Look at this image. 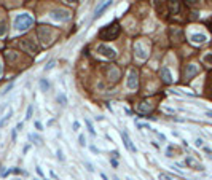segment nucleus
<instances>
[{"label":"nucleus","instance_id":"obj_1","mask_svg":"<svg viewBox=\"0 0 212 180\" xmlns=\"http://www.w3.org/2000/svg\"><path fill=\"white\" fill-rule=\"evenodd\" d=\"M120 24L118 22H112V24L102 27L99 30V38L100 40H115L116 37L120 35Z\"/></svg>","mask_w":212,"mask_h":180},{"label":"nucleus","instance_id":"obj_2","mask_svg":"<svg viewBox=\"0 0 212 180\" xmlns=\"http://www.w3.org/2000/svg\"><path fill=\"white\" fill-rule=\"evenodd\" d=\"M33 24V18L27 13H21L14 18V29L18 32H24L27 29H30Z\"/></svg>","mask_w":212,"mask_h":180},{"label":"nucleus","instance_id":"obj_3","mask_svg":"<svg viewBox=\"0 0 212 180\" xmlns=\"http://www.w3.org/2000/svg\"><path fill=\"white\" fill-rule=\"evenodd\" d=\"M49 18L54 19V21H58V22H65V21H69L72 18V13L69 10L56 8V10H53L51 13H49Z\"/></svg>","mask_w":212,"mask_h":180},{"label":"nucleus","instance_id":"obj_4","mask_svg":"<svg viewBox=\"0 0 212 180\" xmlns=\"http://www.w3.org/2000/svg\"><path fill=\"white\" fill-rule=\"evenodd\" d=\"M126 86L128 89H131V91H134V89L139 88V74L134 69L129 70V74H128V78H126Z\"/></svg>","mask_w":212,"mask_h":180},{"label":"nucleus","instance_id":"obj_5","mask_svg":"<svg viewBox=\"0 0 212 180\" xmlns=\"http://www.w3.org/2000/svg\"><path fill=\"white\" fill-rule=\"evenodd\" d=\"M97 53L100 56H104V58H107V59H115L116 58V51H115V49L107 46V45H104V43H100L97 46Z\"/></svg>","mask_w":212,"mask_h":180},{"label":"nucleus","instance_id":"obj_6","mask_svg":"<svg viewBox=\"0 0 212 180\" xmlns=\"http://www.w3.org/2000/svg\"><path fill=\"white\" fill-rule=\"evenodd\" d=\"M37 35H38V38L42 40V43H43V45H48L49 42L53 40L49 27H38V29H37Z\"/></svg>","mask_w":212,"mask_h":180},{"label":"nucleus","instance_id":"obj_7","mask_svg":"<svg viewBox=\"0 0 212 180\" xmlns=\"http://www.w3.org/2000/svg\"><path fill=\"white\" fill-rule=\"evenodd\" d=\"M112 3H113V0H100V3L96 7V10H94V16H93V18L94 19L100 18V16L105 13V10H107Z\"/></svg>","mask_w":212,"mask_h":180},{"label":"nucleus","instance_id":"obj_8","mask_svg":"<svg viewBox=\"0 0 212 180\" xmlns=\"http://www.w3.org/2000/svg\"><path fill=\"white\" fill-rule=\"evenodd\" d=\"M134 54H136V58L139 59V61H145L148 58V53H147V49L144 48V45L142 43H136L134 45Z\"/></svg>","mask_w":212,"mask_h":180},{"label":"nucleus","instance_id":"obj_9","mask_svg":"<svg viewBox=\"0 0 212 180\" xmlns=\"http://www.w3.org/2000/svg\"><path fill=\"white\" fill-rule=\"evenodd\" d=\"M21 48L24 49L26 53L29 54H35L37 53V45L33 43V40H30V38H26V40L21 42Z\"/></svg>","mask_w":212,"mask_h":180},{"label":"nucleus","instance_id":"obj_10","mask_svg":"<svg viewBox=\"0 0 212 180\" xmlns=\"http://www.w3.org/2000/svg\"><path fill=\"white\" fill-rule=\"evenodd\" d=\"M121 139H123V144H125V147L132 151V153H136V147H134V144L131 142V139H129V134H128L126 131H123L121 132Z\"/></svg>","mask_w":212,"mask_h":180},{"label":"nucleus","instance_id":"obj_11","mask_svg":"<svg viewBox=\"0 0 212 180\" xmlns=\"http://www.w3.org/2000/svg\"><path fill=\"white\" fill-rule=\"evenodd\" d=\"M185 164H187L188 167H191V169H196V171H203V169H204L203 164H201L199 161L195 159L193 156H188V158L185 159Z\"/></svg>","mask_w":212,"mask_h":180},{"label":"nucleus","instance_id":"obj_12","mask_svg":"<svg viewBox=\"0 0 212 180\" xmlns=\"http://www.w3.org/2000/svg\"><path fill=\"white\" fill-rule=\"evenodd\" d=\"M160 75H161V78H163V81L166 83V85H171L172 83V74H171V70L167 69V67H161Z\"/></svg>","mask_w":212,"mask_h":180},{"label":"nucleus","instance_id":"obj_13","mask_svg":"<svg viewBox=\"0 0 212 180\" xmlns=\"http://www.w3.org/2000/svg\"><path fill=\"white\" fill-rule=\"evenodd\" d=\"M167 8L171 14H177L180 11V2L179 0H167Z\"/></svg>","mask_w":212,"mask_h":180},{"label":"nucleus","instance_id":"obj_14","mask_svg":"<svg viewBox=\"0 0 212 180\" xmlns=\"http://www.w3.org/2000/svg\"><path fill=\"white\" fill-rule=\"evenodd\" d=\"M107 78L110 81H118V78H120V69L118 67H110L109 72H107Z\"/></svg>","mask_w":212,"mask_h":180},{"label":"nucleus","instance_id":"obj_15","mask_svg":"<svg viewBox=\"0 0 212 180\" xmlns=\"http://www.w3.org/2000/svg\"><path fill=\"white\" fill-rule=\"evenodd\" d=\"M196 74H198V67L195 65V64H188V65L185 67V78H187V80L193 78Z\"/></svg>","mask_w":212,"mask_h":180},{"label":"nucleus","instance_id":"obj_16","mask_svg":"<svg viewBox=\"0 0 212 180\" xmlns=\"http://www.w3.org/2000/svg\"><path fill=\"white\" fill-rule=\"evenodd\" d=\"M137 110H139V113H150L153 110V105L148 102H141V104H137Z\"/></svg>","mask_w":212,"mask_h":180},{"label":"nucleus","instance_id":"obj_17","mask_svg":"<svg viewBox=\"0 0 212 180\" xmlns=\"http://www.w3.org/2000/svg\"><path fill=\"white\" fill-rule=\"evenodd\" d=\"M190 40H191L193 43H196V45H201V43H206L207 37H206L204 33H193V35L190 37Z\"/></svg>","mask_w":212,"mask_h":180},{"label":"nucleus","instance_id":"obj_18","mask_svg":"<svg viewBox=\"0 0 212 180\" xmlns=\"http://www.w3.org/2000/svg\"><path fill=\"white\" fill-rule=\"evenodd\" d=\"M11 116H13V110L10 109V110L7 112V115H5V116L2 118V120H0V128H3L5 125H7V123H8V121L11 120Z\"/></svg>","mask_w":212,"mask_h":180},{"label":"nucleus","instance_id":"obj_19","mask_svg":"<svg viewBox=\"0 0 212 180\" xmlns=\"http://www.w3.org/2000/svg\"><path fill=\"white\" fill-rule=\"evenodd\" d=\"M160 180H180V178L171 175V174H167V172H161L160 174Z\"/></svg>","mask_w":212,"mask_h":180},{"label":"nucleus","instance_id":"obj_20","mask_svg":"<svg viewBox=\"0 0 212 180\" xmlns=\"http://www.w3.org/2000/svg\"><path fill=\"white\" fill-rule=\"evenodd\" d=\"M85 123H86V128H88V131H89V134L91 136H96V131H94V128H93V123H91V120H85Z\"/></svg>","mask_w":212,"mask_h":180},{"label":"nucleus","instance_id":"obj_21","mask_svg":"<svg viewBox=\"0 0 212 180\" xmlns=\"http://www.w3.org/2000/svg\"><path fill=\"white\" fill-rule=\"evenodd\" d=\"M29 139L32 140V144L38 145V147H40V145H42V139L38 137V136H35V134H30V136H29Z\"/></svg>","mask_w":212,"mask_h":180},{"label":"nucleus","instance_id":"obj_22","mask_svg":"<svg viewBox=\"0 0 212 180\" xmlns=\"http://www.w3.org/2000/svg\"><path fill=\"white\" fill-rule=\"evenodd\" d=\"M203 62L207 64V65H212V53H207L203 56Z\"/></svg>","mask_w":212,"mask_h":180},{"label":"nucleus","instance_id":"obj_23","mask_svg":"<svg viewBox=\"0 0 212 180\" xmlns=\"http://www.w3.org/2000/svg\"><path fill=\"white\" fill-rule=\"evenodd\" d=\"M40 88H42V91H48V89H49V83L45 80V78L40 80Z\"/></svg>","mask_w":212,"mask_h":180},{"label":"nucleus","instance_id":"obj_24","mask_svg":"<svg viewBox=\"0 0 212 180\" xmlns=\"http://www.w3.org/2000/svg\"><path fill=\"white\" fill-rule=\"evenodd\" d=\"M58 102L61 105H67V97H65V94H58Z\"/></svg>","mask_w":212,"mask_h":180},{"label":"nucleus","instance_id":"obj_25","mask_svg":"<svg viewBox=\"0 0 212 180\" xmlns=\"http://www.w3.org/2000/svg\"><path fill=\"white\" fill-rule=\"evenodd\" d=\"M32 113H33V105H29L27 107V112H26V120H30Z\"/></svg>","mask_w":212,"mask_h":180},{"label":"nucleus","instance_id":"obj_26","mask_svg":"<svg viewBox=\"0 0 212 180\" xmlns=\"http://www.w3.org/2000/svg\"><path fill=\"white\" fill-rule=\"evenodd\" d=\"M185 2L190 5V7H198V5L201 3V0H185Z\"/></svg>","mask_w":212,"mask_h":180},{"label":"nucleus","instance_id":"obj_27","mask_svg":"<svg viewBox=\"0 0 212 180\" xmlns=\"http://www.w3.org/2000/svg\"><path fill=\"white\" fill-rule=\"evenodd\" d=\"M13 89V83H8L7 86H5V89L2 91V96H5V94H8V91H11Z\"/></svg>","mask_w":212,"mask_h":180},{"label":"nucleus","instance_id":"obj_28","mask_svg":"<svg viewBox=\"0 0 212 180\" xmlns=\"http://www.w3.org/2000/svg\"><path fill=\"white\" fill-rule=\"evenodd\" d=\"M5 33H7V26L3 22H0V37H3Z\"/></svg>","mask_w":212,"mask_h":180},{"label":"nucleus","instance_id":"obj_29","mask_svg":"<svg viewBox=\"0 0 212 180\" xmlns=\"http://www.w3.org/2000/svg\"><path fill=\"white\" fill-rule=\"evenodd\" d=\"M54 64H56V62H54V61H49V62H48L46 65H45V72H48V70H51V69H53V67H54Z\"/></svg>","mask_w":212,"mask_h":180},{"label":"nucleus","instance_id":"obj_30","mask_svg":"<svg viewBox=\"0 0 212 180\" xmlns=\"http://www.w3.org/2000/svg\"><path fill=\"white\" fill-rule=\"evenodd\" d=\"M78 142H80L81 147H86V139H85V136H83V134H81L80 137H78Z\"/></svg>","mask_w":212,"mask_h":180},{"label":"nucleus","instance_id":"obj_31","mask_svg":"<svg viewBox=\"0 0 212 180\" xmlns=\"http://www.w3.org/2000/svg\"><path fill=\"white\" fill-rule=\"evenodd\" d=\"M56 155H58V159H59V161H64V159H65L64 155H62V150H58V153H56Z\"/></svg>","mask_w":212,"mask_h":180},{"label":"nucleus","instance_id":"obj_32","mask_svg":"<svg viewBox=\"0 0 212 180\" xmlns=\"http://www.w3.org/2000/svg\"><path fill=\"white\" fill-rule=\"evenodd\" d=\"M85 166L88 167V171H89V172H94V167H93L91 163H85Z\"/></svg>","mask_w":212,"mask_h":180},{"label":"nucleus","instance_id":"obj_33","mask_svg":"<svg viewBox=\"0 0 212 180\" xmlns=\"http://www.w3.org/2000/svg\"><path fill=\"white\" fill-rule=\"evenodd\" d=\"M35 129H38V131H42V129H43V125L40 121H35Z\"/></svg>","mask_w":212,"mask_h":180},{"label":"nucleus","instance_id":"obj_34","mask_svg":"<svg viewBox=\"0 0 212 180\" xmlns=\"http://www.w3.org/2000/svg\"><path fill=\"white\" fill-rule=\"evenodd\" d=\"M7 59H8V61H14V59H16V54H10V53H7Z\"/></svg>","mask_w":212,"mask_h":180},{"label":"nucleus","instance_id":"obj_35","mask_svg":"<svg viewBox=\"0 0 212 180\" xmlns=\"http://www.w3.org/2000/svg\"><path fill=\"white\" fill-rule=\"evenodd\" d=\"M110 164H112V166H113V167H118V161H116V159H113V158H112V159H110Z\"/></svg>","mask_w":212,"mask_h":180},{"label":"nucleus","instance_id":"obj_36","mask_svg":"<svg viewBox=\"0 0 212 180\" xmlns=\"http://www.w3.org/2000/svg\"><path fill=\"white\" fill-rule=\"evenodd\" d=\"M72 128H74L75 131H77V129H80V123H78V121H74V125H72Z\"/></svg>","mask_w":212,"mask_h":180},{"label":"nucleus","instance_id":"obj_37","mask_svg":"<svg viewBox=\"0 0 212 180\" xmlns=\"http://www.w3.org/2000/svg\"><path fill=\"white\" fill-rule=\"evenodd\" d=\"M195 144H196V147H203V139H196Z\"/></svg>","mask_w":212,"mask_h":180},{"label":"nucleus","instance_id":"obj_38","mask_svg":"<svg viewBox=\"0 0 212 180\" xmlns=\"http://www.w3.org/2000/svg\"><path fill=\"white\" fill-rule=\"evenodd\" d=\"M35 171H37V174H38V175H40V177H43V171H42V169H40V167H38V166L35 167Z\"/></svg>","mask_w":212,"mask_h":180},{"label":"nucleus","instance_id":"obj_39","mask_svg":"<svg viewBox=\"0 0 212 180\" xmlns=\"http://www.w3.org/2000/svg\"><path fill=\"white\" fill-rule=\"evenodd\" d=\"M89 148H91V150L94 151V153H97V148H96V147H94V145H91V147H89Z\"/></svg>","mask_w":212,"mask_h":180},{"label":"nucleus","instance_id":"obj_40","mask_svg":"<svg viewBox=\"0 0 212 180\" xmlns=\"http://www.w3.org/2000/svg\"><path fill=\"white\" fill-rule=\"evenodd\" d=\"M65 2H67V3H77L78 0H65Z\"/></svg>","mask_w":212,"mask_h":180},{"label":"nucleus","instance_id":"obj_41","mask_svg":"<svg viewBox=\"0 0 212 180\" xmlns=\"http://www.w3.org/2000/svg\"><path fill=\"white\" fill-rule=\"evenodd\" d=\"M100 177H102V180H109V178H107V175H105V174H100Z\"/></svg>","mask_w":212,"mask_h":180},{"label":"nucleus","instance_id":"obj_42","mask_svg":"<svg viewBox=\"0 0 212 180\" xmlns=\"http://www.w3.org/2000/svg\"><path fill=\"white\" fill-rule=\"evenodd\" d=\"M207 26H209V29H210V30H212V19H210V21H209V24H207Z\"/></svg>","mask_w":212,"mask_h":180},{"label":"nucleus","instance_id":"obj_43","mask_svg":"<svg viewBox=\"0 0 212 180\" xmlns=\"http://www.w3.org/2000/svg\"><path fill=\"white\" fill-rule=\"evenodd\" d=\"M206 115H207L209 118H212V112H207V113H206Z\"/></svg>","mask_w":212,"mask_h":180},{"label":"nucleus","instance_id":"obj_44","mask_svg":"<svg viewBox=\"0 0 212 180\" xmlns=\"http://www.w3.org/2000/svg\"><path fill=\"white\" fill-rule=\"evenodd\" d=\"M2 70H3V69H2V64H0V75H2Z\"/></svg>","mask_w":212,"mask_h":180},{"label":"nucleus","instance_id":"obj_45","mask_svg":"<svg viewBox=\"0 0 212 180\" xmlns=\"http://www.w3.org/2000/svg\"><path fill=\"white\" fill-rule=\"evenodd\" d=\"M113 180H120V178H118V177H116V175H115V177H113Z\"/></svg>","mask_w":212,"mask_h":180}]
</instances>
